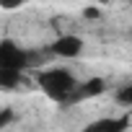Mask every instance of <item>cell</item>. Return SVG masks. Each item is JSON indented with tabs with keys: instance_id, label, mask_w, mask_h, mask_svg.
<instances>
[{
	"instance_id": "1",
	"label": "cell",
	"mask_w": 132,
	"mask_h": 132,
	"mask_svg": "<svg viewBox=\"0 0 132 132\" xmlns=\"http://www.w3.org/2000/svg\"><path fill=\"white\" fill-rule=\"evenodd\" d=\"M39 88L54 98V101H68V96L78 88V80L70 70H62V68H52L39 73Z\"/></svg>"
},
{
	"instance_id": "2",
	"label": "cell",
	"mask_w": 132,
	"mask_h": 132,
	"mask_svg": "<svg viewBox=\"0 0 132 132\" xmlns=\"http://www.w3.org/2000/svg\"><path fill=\"white\" fill-rule=\"evenodd\" d=\"M29 65V52L16 42H0V70H23Z\"/></svg>"
},
{
	"instance_id": "3",
	"label": "cell",
	"mask_w": 132,
	"mask_h": 132,
	"mask_svg": "<svg viewBox=\"0 0 132 132\" xmlns=\"http://www.w3.org/2000/svg\"><path fill=\"white\" fill-rule=\"evenodd\" d=\"M49 52L57 54V57H78L83 52V39L75 36V34H62V36H57L52 42Z\"/></svg>"
},
{
	"instance_id": "4",
	"label": "cell",
	"mask_w": 132,
	"mask_h": 132,
	"mask_svg": "<svg viewBox=\"0 0 132 132\" xmlns=\"http://www.w3.org/2000/svg\"><path fill=\"white\" fill-rule=\"evenodd\" d=\"M106 91V83L101 80V78H91V80H86L83 86H78L70 96H68V101H86V98H96V96H101Z\"/></svg>"
},
{
	"instance_id": "5",
	"label": "cell",
	"mask_w": 132,
	"mask_h": 132,
	"mask_svg": "<svg viewBox=\"0 0 132 132\" xmlns=\"http://www.w3.org/2000/svg\"><path fill=\"white\" fill-rule=\"evenodd\" d=\"M129 122H132V119H129V114H124V117H119V119L106 117V119H98V122L88 124L83 132H127Z\"/></svg>"
},
{
	"instance_id": "6",
	"label": "cell",
	"mask_w": 132,
	"mask_h": 132,
	"mask_svg": "<svg viewBox=\"0 0 132 132\" xmlns=\"http://www.w3.org/2000/svg\"><path fill=\"white\" fill-rule=\"evenodd\" d=\"M21 83V73L18 70H0V88L3 91H13Z\"/></svg>"
},
{
	"instance_id": "7",
	"label": "cell",
	"mask_w": 132,
	"mask_h": 132,
	"mask_svg": "<svg viewBox=\"0 0 132 132\" xmlns=\"http://www.w3.org/2000/svg\"><path fill=\"white\" fill-rule=\"evenodd\" d=\"M117 101H119V104H124V106H132V83H127V86H122V88H119Z\"/></svg>"
},
{
	"instance_id": "8",
	"label": "cell",
	"mask_w": 132,
	"mask_h": 132,
	"mask_svg": "<svg viewBox=\"0 0 132 132\" xmlns=\"http://www.w3.org/2000/svg\"><path fill=\"white\" fill-rule=\"evenodd\" d=\"M13 122V109H0V129Z\"/></svg>"
},
{
	"instance_id": "9",
	"label": "cell",
	"mask_w": 132,
	"mask_h": 132,
	"mask_svg": "<svg viewBox=\"0 0 132 132\" xmlns=\"http://www.w3.org/2000/svg\"><path fill=\"white\" fill-rule=\"evenodd\" d=\"M26 3V0H0V8H5V11H13V8H21Z\"/></svg>"
},
{
	"instance_id": "10",
	"label": "cell",
	"mask_w": 132,
	"mask_h": 132,
	"mask_svg": "<svg viewBox=\"0 0 132 132\" xmlns=\"http://www.w3.org/2000/svg\"><path fill=\"white\" fill-rule=\"evenodd\" d=\"M83 16L96 21V18H101V11H98V8H86V11H83Z\"/></svg>"
},
{
	"instance_id": "11",
	"label": "cell",
	"mask_w": 132,
	"mask_h": 132,
	"mask_svg": "<svg viewBox=\"0 0 132 132\" xmlns=\"http://www.w3.org/2000/svg\"><path fill=\"white\" fill-rule=\"evenodd\" d=\"M93 3H109V0H93Z\"/></svg>"
}]
</instances>
